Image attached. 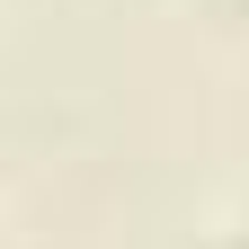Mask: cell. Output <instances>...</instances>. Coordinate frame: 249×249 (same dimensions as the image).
<instances>
[{
  "label": "cell",
  "instance_id": "cell-1",
  "mask_svg": "<svg viewBox=\"0 0 249 249\" xmlns=\"http://www.w3.org/2000/svg\"><path fill=\"white\" fill-rule=\"evenodd\" d=\"M231 249H249V231H240V240H231Z\"/></svg>",
  "mask_w": 249,
  "mask_h": 249
}]
</instances>
